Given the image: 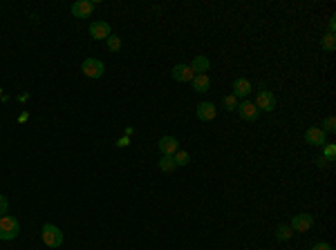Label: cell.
Returning <instances> with one entry per match:
<instances>
[{"instance_id": "6da1fadb", "label": "cell", "mask_w": 336, "mask_h": 250, "mask_svg": "<svg viewBox=\"0 0 336 250\" xmlns=\"http://www.w3.org/2000/svg\"><path fill=\"white\" fill-rule=\"evenodd\" d=\"M20 232V223L16 217L11 215H5V217H0V239L2 241H11L16 239Z\"/></svg>"}, {"instance_id": "7a4b0ae2", "label": "cell", "mask_w": 336, "mask_h": 250, "mask_svg": "<svg viewBox=\"0 0 336 250\" xmlns=\"http://www.w3.org/2000/svg\"><path fill=\"white\" fill-rule=\"evenodd\" d=\"M40 237H43V244L47 248H59L63 244V232L61 228H56L54 223H45L43 230H40Z\"/></svg>"}, {"instance_id": "52a82bcc", "label": "cell", "mask_w": 336, "mask_h": 250, "mask_svg": "<svg viewBox=\"0 0 336 250\" xmlns=\"http://www.w3.org/2000/svg\"><path fill=\"white\" fill-rule=\"evenodd\" d=\"M94 11V2L92 0H76L72 5V14L76 16V18H90Z\"/></svg>"}, {"instance_id": "4316f807", "label": "cell", "mask_w": 336, "mask_h": 250, "mask_svg": "<svg viewBox=\"0 0 336 250\" xmlns=\"http://www.w3.org/2000/svg\"><path fill=\"white\" fill-rule=\"evenodd\" d=\"M117 145H119V148H126V145H128V136H121V139L117 141Z\"/></svg>"}, {"instance_id": "9c48e42d", "label": "cell", "mask_w": 336, "mask_h": 250, "mask_svg": "<svg viewBox=\"0 0 336 250\" xmlns=\"http://www.w3.org/2000/svg\"><path fill=\"white\" fill-rule=\"evenodd\" d=\"M215 116H218V107H215V103L204 101V103L197 105V119L200 121H215Z\"/></svg>"}, {"instance_id": "44dd1931", "label": "cell", "mask_w": 336, "mask_h": 250, "mask_svg": "<svg viewBox=\"0 0 336 250\" xmlns=\"http://www.w3.org/2000/svg\"><path fill=\"white\" fill-rule=\"evenodd\" d=\"M222 105H224V110L226 112H233V110H238V98L233 96V94H229V96H224V101H222Z\"/></svg>"}, {"instance_id": "2e32d148", "label": "cell", "mask_w": 336, "mask_h": 250, "mask_svg": "<svg viewBox=\"0 0 336 250\" xmlns=\"http://www.w3.org/2000/svg\"><path fill=\"white\" fill-rule=\"evenodd\" d=\"M292 237H294L292 226H285V223H280V226L276 228V239H278V241H289Z\"/></svg>"}, {"instance_id": "8992f818", "label": "cell", "mask_w": 336, "mask_h": 250, "mask_svg": "<svg viewBox=\"0 0 336 250\" xmlns=\"http://www.w3.org/2000/svg\"><path fill=\"white\" fill-rule=\"evenodd\" d=\"M157 145H159L161 156H173V154L180 150V141H177L175 136H161Z\"/></svg>"}, {"instance_id": "30bf717a", "label": "cell", "mask_w": 336, "mask_h": 250, "mask_svg": "<svg viewBox=\"0 0 336 250\" xmlns=\"http://www.w3.org/2000/svg\"><path fill=\"white\" fill-rule=\"evenodd\" d=\"M305 136H307V143L314 145V148H323V145H327V141H325L327 134L321 130V127H309Z\"/></svg>"}, {"instance_id": "ac0fdd59", "label": "cell", "mask_w": 336, "mask_h": 250, "mask_svg": "<svg viewBox=\"0 0 336 250\" xmlns=\"http://www.w3.org/2000/svg\"><path fill=\"white\" fill-rule=\"evenodd\" d=\"M173 159H175V165H188L190 163V154L186 152V150H177V152L173 154Z\"/></svg>"}, {"instance_id": "e0dca14e", "label": "cell", "mask_w": 336, "mask_h": 250, "mask_svg": "<svg viewBox=\"0 0 336 250\" xmlns=\"http://www.w3.org/2000/svg\"><path fill=\"white\" fill-rule=\"evenodd\" d=\"M157 165H159L161 172H173V170L177 168V165H175V159H173V156H161L159 163H157Z\"/></svg>"}, {"instance_id": "5b68a950", "label": "cell", "mask_w": 336, "mask_h": 250, "mask_svg": "<svg viewBox=\"0 0 336 250\" xmlns=\"http://www.w3.org/2000/svg\"><path fill=\"white\" fill-rule=\"evenodd\" d=\"M314 223V217L309 215V212H300V215H296L292 219V230L294 232H307L309 228H312Z\"/></svg>"}, {"instance_id": "9a60e30c", "label": "cell", "mask_w": 336, "mask_h": 250, "mask_svg": "<svg viewBox=\"0 0 336 250\" xmlns=\"http://www.w3.org/2000/svg\"><path fill=\"white\" fill-rule=\"evenodd\" d=\"M190 83H193V90L200 92V94H204V92L211 90V78H209V74H195V78H193Z\"/></svg>"}, {"instance_id": "f1b7e54d", "label": "cell", "mask_w": 336, "mask_h": 250, "mask_svg": "<svg viewBox=\"0 0 336 250\" xmlns=\"http://www.w3.org/2000/svg\"><path fill=\"white\" fill-rule=\"evenodd\" d=\"M27 119H30V114H27V112H23V114H20V123H25Z\"/></svg>"}, {"instance_id": "7402d4cb", "label": "cell", "mask_w": 336, "mask_h": 250, "mask_svg": "<svg viewBox=\"0 0 336 250\" xmlns=\"http://www.w3.org/2000/svg\"><path fill=\"white\" fill-rule=\"evenodd\" d=\"M323 159H327V161H334V156H336V145H323V154H321Z\"/></svg>"}, {"instance_id": "ffe728a7", "label": "cell", "mask_w": 336, "mask_h": 250, "mask_svg": "<svg viewBox=\"0 0 336 250\" xmlns=\"http://www.w3.org/2000/svg\"><path fill=\"white\" fill-rule=\"evenodd\" d=\"M106 40H108V49H110V52H114V54H117L119 49H121V38H119V36L110 34Z\"/></svg>"}, {"instance_id": "484cf974", "label": "cell", "mask_w": 336, "mask_h": 250, "mask_svg": "<svg viewBox=\"0 0 336 250\" xmlns=\"http://www.w3.org/2000/svg\"><path fill=\"white\" fill-rule=\"evenodd\" d=\"M334 31H336V18L332 16L330 18V34H334Z\"/></svg>"}, {"instance_id": "5bb4252c", "label": "cell", "mask_w": 336, "mask_h": 250, "mask_svg": "<svg viewBox=\"0 0 336 250\" xmlns=\"http://www.w3.org/2000/svg\"><path fill=\"white\" fill-rule=\"evenodd\" d=\"M190 69H193L195 74H206L211 69V61L206 56H202V54H197V56L193 58V62H190Z\"/></svg>"}, {"instance_id": "8fae6325", "label": "cell", "mask_w": 336, "mask_h": 250, "mask_svg": "<svg viewBox=\"0 0 336 250\" xmlns=\"http://www.w3.org/2000/svg\"><path fill=\"white\" fill-rule=\"evenodd\" d=\"M173 78L180 83H190L195 78V72L190 69V65H175L173 67Z\"/></svg>"}, {"instance_id": "4fadbf2b", "label": "cell", "mask_w": 336, "mask_h": 250, "mask_svg": "<svg viewBox=\"0 0 336 250\" xmlns=\"http://www.w3.org/2000/svg\"><path fill=\"white\" fill-rule=\"evenodd\" d=\"M238 114L242 116L244 121H256L260 112H258V107H256L251 101H244V103H240V105H238Z\"/></svg>"}, {"instance_id": "7c38bea8", "label": "cell", "mask_w": 336, "mask_h": 250, "mask_svg": "<svg viewBox=\"0 0 336 250\" xmlns=\"http://www.w3.org/2000/svg\"><path fill=\"white\" fill-rule=\"evenodd\" d=\"M251 94V81L249 78H235L233 81V96L235 98H244Z\"/></svg>"}, {"instance_id": "277c9868", "label": "cell", "mask_w": 336, "mask_h": 250, "mask_svg": "<svg viewBox=\"0 0 336 250\" xmlns=\"http://www.w3.org/2000/svg\"><path fill=\"white\" fill-rule=\"evenodd\" d=\"M254 105L258 107V112H273L276 110V96H273L269 90H260Z\"/></svg>"}, {"instance_id": "3957f363", "label": "cell", "mask_w": 336, "mask_h": 250, "mask_svg": "<svg viewBox=\"0 0 336 250\" xmlns=\"http://www.w3.org/2000/svg\"><path fill=\"white\" fill-rule=\"evenodd\" d=\"M81 72L88 78H101L103 72H106V65L101 61H97V58H85L81 65Z\"/></svg>"}, {"instance_id": "cb8c5ba5", "label": "cell", "mask_w": 336, "mask_h": 250, "mask_svg": "<svg viewBox=\"0 0 336 250\" xmlns=\"http://www.w3.org/2000/svg\"><path fill=\"white\" fill-rule=\"evenodd\" d=\"M7 210H9V201H7L5 194H0V217H5Z\"/></svg>"}, {"instance_id": "d4e9b609", "label": "cell", "mask_w": 336, "mask_h": 250, "mask_svg": "<svg viewBox=\"0 0 336 250\" xmlns=\"http://www.w3.org/2000/svg\"><path fill=\"white\" fill-rule=\"evenodd\" d=\"M312 250H334V248H332L330 244H314Z\"/></svg>"}, {"instance_id": "83f0119b", "label": "cell", "mask_w": 336, "mask_h": 250, "mask_svg": "<svg viewBox=\"0 0 336 250\" xmlns=\"http://www.w3.org/2000/svg\"><path fill=\"white\" fill-rule=\"evenodd\" d=\"M316 161H318V168H325V165L330 163V161H327V159H323V156H318Z\"/></svg>"}, {"instance_id": "d6986e66", "label": "cell", "mask_w": 336, "mask_h": 250, "mask_svg": "<svg viewBox=\"0 0 336 250\" xmlns=\"http://www.w3.org/2000/svg\"><path fill=\"white\" fill-rule=\"evenodd\" d=\"M321 45H323V49H327V52H334L336 49V36L334 34H325L323 36V40H321Z\"/></svg>"}, {"instance_id": "603a6c76", "label": "cell", "mask_w": 336, "mask_h": 250, "mask_svg": "<svg viewBox=\"0 0 336 250\" xmlns=\"http://www.w3.org/2000/svg\"><path fill=\"white\" fill-rule=\"evenodd\" d=\"M321 130L325 132V134H327V132H336V119H334V116H327Z\"/></svg>"}, {"instance_id": "ba28073f", "label": "cell", "mask_w": 336, "mask_h": 250, "mask_svg": "<svg viewBox=\"0 0 336 250\" xmlns=\"http://www.w3.org/2000/svg\"><path fill=\"white\" fill-rule=\"evenodd\" d=\"M110 34H112L110 25L103 23V20H94V23L90 25V36H92L94 40H106Z\"/></svg>"}]
</instances>
